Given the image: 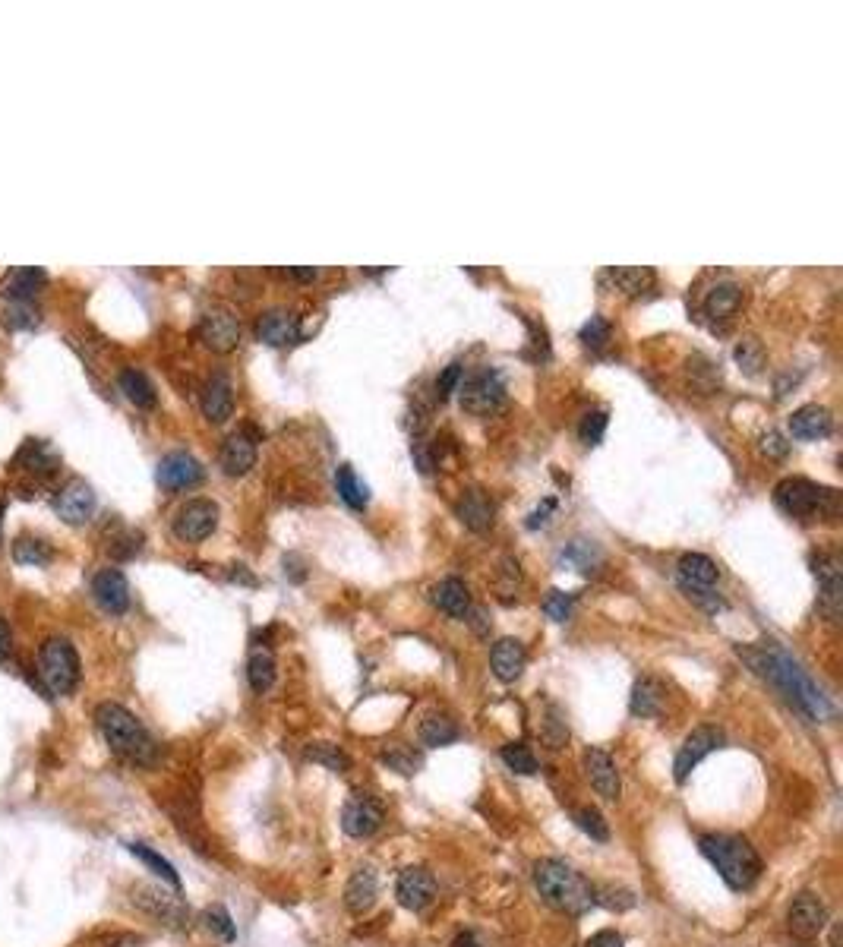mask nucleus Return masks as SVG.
Listing matches in <instances>:
<instances>
[{"label":"nucleus","mask_w":843,"mask_h":947,"mask_svg":"<svg viewBox=\"0 0 843 947\" xmlns=\"http://www.w3.org/2000/svg\"><path fill=\"white\" fill-rule=\"evenodd\" d=\"M544 616L553 622H566L572 616V594L566 591H550L544 597Z\"/></svg>","instance_id":"50"},{"label":"nucleus","mask_w":843,"mask_h":947,"mask_svg":"<svg viewBox=\"0 0 843 947\" xmlns=\"http://www.w3.org/2000/svg\"><path fill=\"white\" fill-rule=\"evenodd\" d=\"M506 401V382L496 370H477L474 376H468V382L461 386V408L474 417H490L493 411L503 408Z\"/></svg>","instance_id":"7"},{"label":"nucleus","mask_w":843,"mask_h":947,"mask_svg":"<svg viewBox=\"0 0 843 947\" xmlns=\"http://www.w3.org/2000/svg\"><path fill=\"white\" fill-rule=\"evenodd\" d=\"M54 512L67 521V525H86L95 512V493L86 480H67L64 487L57 490L54 496Z\"/></svg>","instance_id":"13"},{"label":"nucleus","mask_w":843,"mask_h":947,"mask_svg":"<svg viewBox=\"0 0 843 947\" xmlns=\"http://www.w3.org/2000/svg\"><path fill=\"white\" fill-rule=\"evenodd\" d=\"M379 761H383L389 771L401 774V777H414V774L420 771V764H424L420 752H414L411 745H401V742H398V745H389V749L379 752Z\"/></svg>","instance_id":"40"},{"label":"nucleus","mask_w":843,"mask_h":947,"mask_svg":"<svg viewBox=\"0 0 843 947\" xmlns=\"http://www.w3.org/2000/svg\"><path fill=\"white\" fill-rule=\"evenodd\" d=\"M304 755H307V761L323 764V768L332 771V774H348L351 771V755L341 749V745H335V742H310Z\"/></svg>","instance_id":"37"},{"label":"nucleus","mask_w":843,"mask_h":947,"mask_svg":"<svg viewBox=\"0 0 843 947\" xmlns=\"http://www.w3.org/2000/svg\"><path fill=\"white\" fill-rule=\"evenodd\" d=\"M136 906H143V910L149 913V916H155V919H162L165 925H171V929H180V925L187 922V910H184V903H180L177 897H168L165 891H158V888H136Z\"/></svg>","instance_id":"23"},{"label":"nucleus","mask_w":843,"mask_h":947,"mask_svg":"<svg viewBox=\"0 0 843 947\" xmlns=\"http://www.w3.org/2000/svg\"><path fill=\"white\" fill-rule=\"evenodd\" d=\"M736 360H739L742 367H746V373H758L761 360H765V357H761V345H758V341H755V338H746V341H742V345L736 348Z\"/></svg>","instance_id":"52"},{"label":"nucleus","mask_w":843,"mask_h":947,"mask_svg":"<svg viewBox=\"0 0 843 947\" xmlns=\"http://www.w3.org/2000/svg\"><path fill=\"white\" fill-rule=\"evenodd\" d=\"M155 477L165 490H187V487H196V483L206 477V471L190 452H168L158 461Z\"/></svg>","instance_id":"17"},{"label":"nucleus","mask_w":843,"mask_h":947,"mask_svg":"<svg viewBox=\"0 0 843 947\" xmlns=\"http://www.w3.org/2000/svg\"><path fill=\"white\" fill-rule=\"evenodd\" d=\"M578 338L585 341V348H591V351H600L610 341V322L604 319V316H591L585 326H581V332H578Z\"/></svg>","instance_id":"46"},{"label":"nucleus","mask_w":843,"mask_h":947,"mask_svg":"<svg viewBox=\"0 0 843 947\" xmlns=\"http://www.w3.org/2000/svg\"><path fill=\"white\" fill-rule=\"evenodd\" d=\"M218 465L228 477H244L253 465H256V442L250 433L237 430L222 442V452H218Z\"/></svg>","instance_id":"21"},{"label":"nucleus","mask_w":843,"mask_h":947,"mask_svg":"<svg viewBox=\"0 0 843 947\" xmlns=\"http://www.w3.org/2000/svg\"><path fill=\"white\" fill-rule=\"evenodd\" d=\"M458 382H461V364H449L443 373H439V379H436V398H439V401L449 398V395L458 389Z\"/></svg>","instance_id":"54"},{"label":"nucleus","mask_w":843,"mask_h":947,"mask_svg":"<svg viewBox=\"0 0 843 947\" xmlns=\"http://www.w3.org/2000/svg\"><path fill=\"white\" fill-rule=\"evenodd\" d=\"M739 657L749 663L755 676L771 682L806 720L828 723L837 717L834 701L825 695L821 685H815V679L806 673V667H802V663L780 641L749 644V648H739Z\"/></svg>","instance_id":"1"},{"label":"nucleus","mask_w":843,"mask_h":947,"mask_svg":"<svg viewBox=\"0 0 843 947\" xmlns=\"http://www.w3.org/2000/svg\"><path fill=\"white\" fill-rule=\"evenodd\" d=\"M218 528V506L212 499H190L174 515V534L187 543L206 540Z\"/></svg>","instance_id":"10"},{"label":"nucleus","mask_w":843,"mask_h":947,"mask_svg":"<svg viewBox=\"0 0 843 947\" xmlns=\"http://www.w3.org/2000/svg\"><path fill=\"white\" fill-rule=\"evenodd\" d=\"M376 897H379V878H376V872L370 869V865H360V869L351 872V878H348V884H345V906H348V913L364 916L370 906L376 903Z\"/></svg>","instance_id":"24"},{"label":"nucleus","mask_w":843,"mask_h":947,"mask_svg":"<svg viewBox=\"0 0 843 947\" xmlns=\"http://www.w3.org/2000/svg\"><path fill=\"white\" fill-rule=\"evenodd\" d=\"M720 745H724V733H720L717 727H708V723L695 727L686 739H682L679 752H676V758H673V780H676V783H686L689 774H692L711 752H717Z\"/></svg>","instance_id":"9"},{"label":"nucleus","mask_w":843,"mask_h":947,"mask_svg":"<svg viewBox=\"0 0 843 947\" xmlns=\"http://www.w3.org/2000/svg\"><path fill=\"white\" fill-rule=\"evenodd\" d=\"M139 550H143V534H139V531H124L120 537H114L111 547H108V553L114 559H133Z\"/></svg>","instance_id":"51"},{"label":"nucleus","mask_w":843,"mask_h":947,"mask_svg":"<svg viewBox=\"0 0 843 947\" xmlns=\"http://www.w3.org/2000/svg\"><path fill=\"white\" fill-rule=\"evenodd\" d=\"M199 338H203V345L209 351L228 354V351L237 348V341H240V322H237L234 313L215 307V310L203 313V319H199Z\"/></svg>","instance_id":"15"},{"label":"nucleus","mask_w":843,"mask_h":947,"mask_svg":"<svg viewBox=\"0 0 843 947\" xmlns=\"http://www.w3.org/2000/svg\"><path fill=\"white\" fill-rule=\"evenodd\" d=\"M834 430V417L821 405H802L790 417V433L796 439H825Z\"/></svg>","instance_id":"25"},{"label":"nucleus","mask_w":843,"mask_h":947,"mask_svg":"<svg viewBox=\"0 0 843 947\" xmlns=\"http://www.w3.org/2000/svg\"><path fill=\"white\" fill-rule=\"evenodd\" d=\"M825 925H828V910H825V903H821L815 894H799V897L790 903L787 929H790L796 938H802V941L818 938L821 932H825Z\"/></svg>","instance_id":"16"},{"label":"nucleus","mask_w":843,"mask_h":947,"mask_svg":"<svg viewBox=\"0 0 843 947\" xmlns=\"http://www.w3.org/2000/svg\"><path fill=\"white\" fill-rule=\"evenodd\" d=\"M739 304H742V288L736 285V281H720V285H714L708 291L701 310H705V316L711 322H724V319H730L739 310Z\"/></svg>","instance_id":"29"},{"label":"nucleus","mask_w":843,"mask_h":947,"mask_svg":"<svg viewBox=\"0 0 843 947\" xmlns=\"http://www.w3.org/2000/svg\"><path fill=\"white\" fill-rule=\"evenodd\" d=\"M256 335H259V341H266V345H272V348H285V345H291V341H297V335H300L297 316L288 307H272L256 319Z\"/></svg>","instance_id":"20"},{"label":"nucleus","mask_w":843,"mask_h":947,"mask_svg":"<svg viewBox=\"0 0 843 947\" xmlns=\"http://www.w3.org/2000/svg\"><path fill=\"white\" fill-rule=\"evenodd\" d=\"M499 758H503V764L512 774H521V777H531V774L540 771L534 752L528 749L525 742H506L503 749H499Z\"/></svg>","instance_id":"42"},{"label":"nucleus","mask_w":843,"mask_h":947,"mask_svg":"<svg viewBox=\"0 0 843 947\" xmlns=\"http://www.w3.org/2000/svg\"><path fill=\"white\" fill-rule=\"evenodd\" d=\"M38 676H42L45 689L54 695H73L83 682V660H79L76 648L67 638H45L38 648Z\"/></svg>","instance_id":"6"},{"label":"nucleus","mask_w":843,"mask_h":947,"mask_svg":"<svg viewBox=\"0 0 843 947\" xmlns=\"http://www.w3.org/2000/svg\"><path fill=\"white\" fill-rule=\"evenodd\" d=\"M7 322L13 329H32L35 322H38V310H35V304H10V310H7Z\"/></svg>","instance_id":"53"},{"label":"nucleus","mask_w":843,"mask_h":947,"mask_svg":"<svg viewBox=\"0 0 843 947\" xmlns=\"http://www.w3.org/2000/svg\"><path fill=\"white\" fill-rule=\"evenodd\" d=\"M199 405H203V414L212 420V423H225L231 414H234V382L228 373H212L203 386V398H199Z\"/></svg>","instance_id":"19"},{"label":"nucleus","mask_w":843,"mask_h":947,"mask_svg":"<svg viewBox=\"0 0 843 947\" xmlns=\"http://www.w3.org/2000/svg\"><path fill=\"white\" fill-rule=\"evenodd\" d=\"M95 723L102 730L108 749L127 764H136V768H152L158 761V745L152 739V733L143 727L133 711H127L124 704L117 701H105L98 704L95 711Z\"/></svg>","instance_id":"2"},{"label":"nucleus","mask_w":843,"mask_h":947,"mask_svg":"<svg viewBox=\"0 0 843 947\" xmlns=\"http://www.w3.org/2000/svg\"><path fill=\"white\" fill-rule=\"evenodd\" d=\"M562 559H566L569 566H578L581 572H591L600 562V550L594 540H572L569 547L562 550Z\"/></svg>","instance_id":"44"},{"label":"nucleus","mask_w":843,"mask_h":947,"mask_svg":"<svg viewBox=\"0 0 843 947\" xmlns=\"http://www.w3.org/2000/svg\"><path fill=\"white\" fill-rule=\"evenodd\" d=\"M525 663H528V651L518 638H499L493 644L490 667H493V676L499 682H515L521 673H525Z\"/></svg>","instance_id":"22"},{"label":"nucleus","mask_w":843,"mask_h":947,"mask_svg":"<svg viewBox=\"0 0 843 947\" xmlns=\"http://www.w3.org/2000/svg\"><path fill=\"white\" fill-rule=\"evenodd\" d=\"M774 502L787 515L799 521H815V518H834L837 515V490L821 487L815 480L806 477H787L774 487Z\"/></svg>","instance_id":"5"},{"label":"nucleus","mask_w":843,"mask_h":947,"mask_svg":"<svg viewBox=\"0 0 843 947\" xmlns=\"http://www.w3.org/2000/svg\"><path fill=\"white\" fill-rule=\"evenodd\" d=\"M461 736L458 723L446 714H430L424 723H420V742L427 749H443V745H452Z\"/></svg>","instance_id":"36"},{"label":"nucleus","mask_w":843,"mask_h":947,"mask_svg":"<svg viewBox=\"0 0 843 947\" xmlns=\"http://www.w3.org/2000/svg\"><path fill=\"white\" fill-rule=\"evenodd\" d=\"M234 569H237V572H231V578H234V581H244V584H256V578H253V575H247V572H244V566H234Z\"/></svg>","instance_id":"60"},{"label":"nucleus","mask_w":843,"mask_h":947,"mask_svg":"<svg viewBox=\"0 0 843 947\" xmlns=\"http://www.w3.org/2000/svg\"><path fill=\"white\" fill-rule=\"evenodd\" d=\"M594 900L604 903L607 910H616V913H626L635 906V894L629 888H600V891H594Z\"/></svg>","instance_id":"49"},{"label":"nucleus","mask_w":843,"mask_h":947,"mask_svg":"<svg viewBox=\"0 0 843 947\" xmlns=\"http://www.w3.org/2000/svg\"><path fill=\"white\" fill-rule=\"evenodd\" d=\"M698 850L705 856L717 875L724 878L730 891H752L761 878V856L755 846L739 834H701Z\"/></svg>","instance_id":"4"},{"label":"nucleus","mask_w":843,"mask_h":947,"mask_svg":"<svg viewBox=\"0 0 843 947\" xmlns=\"http://www.w3.org/2000/svg\"><path fill=\"white\" fill-rule=\"evenodd\" d=\"M13 559L19 562V566H48V562L54 559V547L35 534H19L13 540Z\"/></svg>","instance_id":"35"},{"label":"nucleus","mask_w":843,"mask_h":947,"mask_svg":"<svg viewBox=\"0 0 843 947\" xmlns=\"http://www.w3.org/2000/svg\"><path fill=\"white\" fill-rule=\"evenodd\" d=\"M585 947H622V935L613 932V929H604V932L591 935V938L585 941Z\"/></svg>","instance_id":"56"},{"label":"nucleus","mask_w":843,"mask_h":947,"mask_svg":"<svg viewBox=\"0 0 843 947\" xmlns=\"http://www.w3.org/2000/svg\"><path fill=\"white\" fill-rule=\"evenodd\" d=\"M433 603L439 610H443L446 616H452V619H465L468 616V610H471V594H468V584L461 581V578H455V575H449V578H443L433 588Z\"/></svg>","instance_id":"27"},{"label":"nucleus","mask_w":843,"mask_h":947,"mask_svg":"<svg viewBox=\"0 0 843 947\" xmlns=\"http://www.w3.org/2000/svg\"><path fill=\"white\" fill-rule=\"evenodd\" d=\"M660 708H664V685H660L654 676H641L632 689L629 711L641 720H648V717H657Z\"/></svg>","instance_id":"30"},{"label":"nucleus","mask_w":843,"mask_h":947,"mask_svg":"<svg viewBox=\"0 0 843 947\" xmlns=\"http://www.w3.org/2000/svg\"><path fill=\"white\" fill-rule=\"evenodd\" d=\"M607 411H588L585 414V420H581V427H578V436H581V442L585 446H597L600 439H604V430H607Z\"/></svg>","instance_id":"48"},{"label":"nucleus","mask_w":843,"mask_h":947,"mask_svg":"<svg viewBox=\"0 0 843 947\" xmlns=\"http://www.w3.org/2000/svg\"><path fill=\"white\" fill-rule=\"evenodd\" d=\"M553 509H556V502H553V499H547L544 506H540V509H534V512H531V518H528V528H540V525H547V515H550Z\"/></svg>","instance_id":"58"},{"label":"nucleus","mask_w":843,"mask_h":947,"mask_svg":"<svg viewBox=\"0 0 843 947\" xmlns=\"http://www.w3.org/2000/svg\"><path fill=\"white\" fill-rule=\"evenodd\" d=\"M92 597L111 616H124L130 610V581L120 569H98L92 575Z\"/></svg>","instance_id":"14"},{"label":"nucleus","mask_w":843,"mask_h":947,"mask_svg":"<svg viewBox=\"0 0 843 947\" xmlns=\"http://www.w3.org/2000/svg\"><path fill=\"white\" fill-rule=\"evenodd\" d=\"M604 281H610V285L626 297H641L645 291L654 288L657 275H654V269H645V266H626V269H607Z\"/></svg>","instance_id":"32"},{"label":"nucleus","mask_w":843,"mask_h":947,"mask_svg":"<svg viewBox=\"0 0 843 947\" xmlns=\"http://www.w3.org/2000/svg\"><path fill=\"white\" fill-rule=\"evenodd\" d=\"M203 919H206V925L209 929L222 938V941H234L237 938V929H234V919H231V913L225 910L222 903H215V906H209V910L203 913Z\"/></svg>","instance_id":"47"},{"label":"nucleus","mask_w":843,"mask_h":947,"mask_svg":"<svg viewBox=\"0 0 843 947\" xmlns=\"http://www.w3.org/2000/svg\"><path fill=\"white\" fill-rule=\"evenodd\" d=\"M127 850L146 865V869H152V875H158L162 881H168L174 891H180V875H177V869L174 865L162 856V853H155L152 846H146V843H127Z\"/></svg>","instance_id":"38"},{"label":"nucleus","mask_w":843,"mask_h":947,"mask_svg":"<svg viewBox=\"0 0 843 947\" xmlns=\"http://www.w3.org/2000/svg\"><path fill=\"white\" fill-rule=\"evenodd\" d=\"M761 452H765L768 458H784L790 452V442L777 430H768L765 436H761Z\"/></svg>","instance_id":"55"},{"label":"nucleus","mask_w":843,"mask_h":947,"mask_svg":"<svg viewBox=\"0 0 843 947\" xmlns=\"http://www.w3.org/2000/svg\"><path fill=\"white\" fill-rule=\"evenodd\" d=\"M395 897L398 903L405 906L411 913H424L427 906L436 900V878L430 869L424 865H411L398 875V884H395Z\"/></svg>","instance_id":"12"},{"label":"nucleus","mask_w":843,"mask_h":947,"mask_svg":"<svg viewBox=\"0 0 843 947\" xmlns=\"http://www.w3.org/2000/svg\"><path fill=\"white\" fill-rule=\"evenodd\" d=\"M455 512H458V518H461V525L480 534V531H487V528L493 525L496 506H493V499H490L484 490H468L465 496L458 499Z\"/></svg>","instance_id":"26"},{"label":"nucleus","mask_w":843,"mask_h":947,"mask_svg":"<svg viewBox=\"0 0 843 947\" xmlns=\"http://www.w3.org/2000/svg\"><path fill=\"white\" fill-rule=\"evenodd\" d=\"M585 774L591 780V787L597 790V796H604L607 802H619L622 796V780L616 771V761L610 758V752L604 749H588L585 752Z\"/></svg>","instance_id":"18"},{"label":"nucleus","mask_w":843,"mask_h":947,"mask_svg":"<svg viewBox=\"0 0 843 947\" xmlns=\"http://www.w3.org/2000/svg\"><path fill=\"white\" fill-rule=\"evenodd\" d=\"M117 386H120V392L127 395V401H133L136 408H155L158 395H155V386H152L149 376H146L143 370H136V367L120 370Z\"/></svg>","instance_id":"34"},{"label":"nucleus","mask_w":843,"mask_h":947,"mask_svg":"<svg viewBox=\"0 0 843 947\" xmlns=\"http://www.w3.org/2000/svg\"><path fill=\"white\" fill-rule=\"evenodd\" d=\"M812 572L818 581V610L828 619L840 616L843 603V575H840V559L834 553H818L812 559Z\"/></svg>","instance_id":"11"},{"label":"nucleus","mask_w":843,"mask_h":947,"mask_svg":"<svg viewBox=\"0 0 843 947\" xmlns=\"http://www.w3.org/2000/svg\"><path fill=\"white\" fill-rule=\"evenodd\" d=\"M13 465H23V471H29V474H45L48 477V474L57 471V452L42 439H29V442H23V449H19Z\"/></svg>","instance_id":"33"},{"label":"nucleus","mask_w":843,"mask_h":947,"mask_svg":"<svg viewBox=\"0 0 843 947\" xmlns=\"http://www.w3.org/2000/svg\"><path fill=\"white\" fill-rule=\"evenodd\" d=\"M335 487H338L341 499H345L351 509H364L367 502H370V487L354 474L351 465H341V468L335 471Z\"/></svg>","instance_id":"39"},{"label":"nucleus","mask_w":843,"mask_h":947,"mask_svg":"<svg viewBox=\"0 0 843 947\" xmlns=\"http://www.w3.org/2000/svg\"><path fill=\"white\" fill-rule=\"evenodd\" d=\"M572 821H575V828H578L581 834H588L591 840H597V843H607V840H610V824H607V818L600 815L597 809H591V805H581V809H575V812H572Z\"/></svg>","instance_id":"43"},{"label":"nucleus","mask_w":843,"mask_h":947,"mask_svg":"<svg viewBox=\"0 0 843 947\" xmlns=\"http://www.w3.org/2000/svg\"><path fill=\"white\" fill-rule=\"evenodd\" d=\"M386 821V802L373 793H354L341 809V831L354 840L373 837Z\"/></svg>","instance_id":"8"},{"label":"nucleus","mask_w":843,"mask_h":947,"mask_svg":"<svg viewBox=\"0 0 843 947\" xmlns=\"http://www.w3.org/2000/svg\"><path fill=\"white\" fill-rule=\"evenodd\" d=\"M13 657V632L7 626V619H0V667Z\"/></svg>","instance_id":"57"},{"label":"nucleus","mask_w":843,"mask_h":947,"mask_svg":"<svg viewBox=\"0 0 843 947\" xmlns=\"http://www.w3.org/2000/svg\"><path fill=\"white\" fill-rule=\"evenodd\" d=\"M247 682L256 695H263L272 689L275 682V657L269 651H253L247 660Z\"/></svg>","instance_id":"41"},{"label":"nucleus","mask_w":843,"mask_h":947,"mask_svg":"<svg viewBox=\"0 0 843 947\" xmlns=\"http://www.w3.org/2000/svg\"><path fill=\"white\" fill-rule=\"evenodd\" d=\"M0 534H4V502H0Z\"/></svg>","instance_id":"61"},{"label":"nucleus","mask_w":843,"mask_h":947,"mask_svg":"<svg viewBox=\"0 0 843 947\" xmlns=\"http://www.w3.org/2000/svg\"><path fill=\"white\" fill-rule=\"evenodd\" d=\"M676 572H679L682 588H714V581L720 575L717 562L708 559V556H701V553H686V556H682Z\"/></svg>","instance_id":"28"},{"label":"nucleus","mask_w":843,"mask_h":947,"mask_svg":"<svg viewBox=\"0 0 843 947\" xmlns=\"http://www.w3.org/2000/svg\"><path fill=\"white\" fill-rule=\"evenodd\" d=\"M534 888H537L540 897H544L547 906H553L556 913L572 916V919L591 913L597 906V900H594L597 888L585 875L575 872L572 865L562 862V859H540V862H534Z\"/></svg>","instance_id":"3"},{"label":"nucleus","mask_w":843,"mask_h":947,"mask_svg":"<svg viewBox=\"0 0 843 947\" xmlns=\"http://www.w3.org/2000/svg\"><path fill=\"white\" fill-rule=\"evenodd\" d=\"M540 739H544L550 749H562V745L569 742L566 717H562V711L556 708V704H550V714H547V720H544V727H540Z\"/></svg>","instance_id":"45"},{"label":"nucleus","mask_w":843,"mask_h":947,"mask_svg":"<svg viewBox=\"0 0 843 947\" xmlns=\"http://www.w3.org/2000/svg\"><path fill=\"white\" fill-rule=\"evenodd\" d=\"M452 947H484V941L477 938V932H458L455 935V941H452Z\"/></svg>","instance_id":"59"},{"label":"nucleus","mask_w":843,"mask_h":947,"mask_svg":"<svg viewBox=\"0 0 843 947\" xmlns=\"http://www.w3.org/2000/svg\"><path fill=\"white\" fill-rule=\"evenodd\" d=\"M48 275L42 269H13L7 285H4V297L10 304H32L35 294L45 288Z\"/></svg>","instance_id":"31"}]
</instances>
